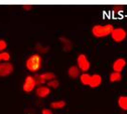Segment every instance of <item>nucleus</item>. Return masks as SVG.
I'll return each instance as SVG.
<instances>
[{
	"mask_svg": "<svg viewBox=\"0 0 127 114\" xmlns=\"http://www.w3.org/2000/svg\"><path fill=\"white\" fill-rule=\"evenodd\" d=\"M41 113L42 114H53V112H52V110H48V109H44V110H42Z\"/></svg>",
	"mask_w": 127,
	"mask_h": 114,
	"instance_id": "412c9836",
	"label": "nucleus"
},
{
	"mask_svg": "<svg viewBox=\"0 0 127 114\" xmlns=\"http://www.w3.org/2000/svg\"><path fill=\"white\" fill-rule=\"evenodd\" d=\"M127 37V31L123 28H115L111 33V38L115 42H122Z\"/></svg>",
	"mask_w": 127,
	"mask_h": 114,
	"instance_id": "7ed1b4c3",
	"label": "nucleus"
},
{
	"mask_svg": "<svg viewBox=\"0 0 127 114\" xmlns=\"http://www.w3.org/2000/svg\"><path fill=\"white\" fill-rule=\"evenodd\" d=\"M123 9V6H121V5H116L113 7V11L114 12H120Z\"/></svg>",
	"mask_w": 127,
	"mask_h": 114,
	"instance_id": "6ab92c4d",
	"label": "nucleus"
},
{
	"mask_svg": "<svg viewBox=\"0 0 127 114\" xmlns=\"http://www.w3.org/2000/svg\"><path fill=\"white\" fill-rule=\"evenodd\" d=\"M123 79V75L122 73H118V72H113L109 75V81L111 83L120 82Z\"/></svg>",
	"mask_w": 127,
	"mask_h": 114,
	"instance_id": "f8f14e48",
	"label": "nucleus"
},
{
	"mask_svg": "<svg viewBox=\"0 0 127 114\" xmlns=\"http://www.w3.org/2000/svg\"><path fill=\"white\" fill-rule=\"evenodd\" d=\"M91 75L88 73H83L80 76V81L83 85L85 86H89L90 85V82H91Z\"/></svg>",
	"mask_w": 127,
	"mask_h": 114,
	"instance_id": "4468645a",
	"label": "nucleus"
},
{
	"mask_svg": "<svg viewBox=\"0 0 127 114\" xmlns=\"http://www.w3.org/2000/svg\"><path fill=\"white\" fill-rule=\"evenodd\" d=\"M7 47V42L4 40H0V51H3Z\"/></svg>",
	"mask_w": 127,
	"mask_h": 114,
	"instance_id": "aec40b11",
	"label": "nucleus"
},
{
	"mask_svg": "<svg viewBox=\"0 0 127 114\" xmlns=\"http://www.w3.org/2000/svg\"><path fill=\"white\" fill-rule=\"evenodd\" d=\"M118 106L121 110L127 111V95H121L118 98Z\"/></svg>",
	"mask_w": 127,
	"mask_h": 114,
	"instance_id": "9b49d317",
	"label": "nucleus"
},
{
	"mask_svg": "<svg viewBox=\"0 0 127 114\" xmlns=\"http://www.w3.org/2000/svg\"><path fill=\"white\" fill-rule=\"evenodd\" d=\"M113 25L106 24V25H95L91 28L92 35L96 38H104L109 35H111L112 31L114 30Z\"/></svg>",
	"mask_w": 127,
	"mask_h": 114,
	"instance_id": "f257e3e1",
	"label": "nucleus"
},
{
	"mask_svg": "<svg viewBox=\"0 0 127 114\" xmlns=\"http://www.w3.org/2000/svg\"><path fill=\"white\" fill-rule=\"evenodd\" d=\"M66 106V102L63 100H59V101H55L52 102L50 104V107L52 109L55 110H60V109H63L64 107Z\"/></svg>",
	"mask_w": 127,
	"mask_h": 114,
	"instance_id": "2eb2a0df",
	"label": "nucleus"
},
{
	"mask_svg": "<svg viewBox=\"0 0 127 114\" xmlns=\"http://www.w3.org/2000/svg\"><path fill=\"white\" fill-rule=\"evenodd\" d=\"M50 92H51L50 88L46 86H41L36 90V94L39 97H41V98H44L46 96H48L50 94Z\"/></svg>",
	"mask_w": 127,
	"mask_h": 114,
	"instance_id": "1a4fd4ad",
	"label": "nucleus"
},
{
	"mask_svg": "<svg viewBox=\"0 0 127 114\" xmlns=\"http://www.w3.org/2000/svg\"><path fill=\"white\" fill-rule=\"evenodd\" d=\"M41 62H42V59L39 54H34V55L30 56L27 60V68L28 71L30 72H38L41 67Z\"/></svg>",
	"mask_w": 127,
	"mask_h": 114,
	"instance_id": "f03ea898",
	"label": "nucleus"
},
{
	"mask_svg": "<svg viewBox=\"0 0 127 114\" xmlns=\"http://www.w3.org/2000/svg\"><path fill=\"white\" fill-rule=\"evenodd\" d=\"M102 76H101L99 74H94L92 75L91 77V82H90V85L89 86L92 88V89H95V88H98L102 84Z\"/></svg>",
	"mask_w": 127,
	"mask_h": 114,
	"instance_id": "6e6552de",
	"label": "nucleus"
},
{
	"mask_svg": "<svg viewBox=\"0 0 127 114\" xmlns=\"http://www.w3.org/2000/svg\"><path fill=\"white\" fill-rule=\"evenodd\" d=\"M13 72V65L9 62L0 64V76H7Z\"/></svg>",
	"mask_w": 127,
	"mask_h": 114,
	"instance_id": "0eeeda50",
	"label": "nucleus"
},
{
	"mask_svg": "<svg viewBox=\"0 0 127 114\" xmlns=\"http://www.w3.org/2000/svg\"><path fill=\"white\" fill-rule=\"evenodd\" d=\"M47 85L49 88H53V89H57L58 87L59 86V82L57 80V79H53V80H51L49 82L47 83Z\"/></svg>",
	"mask_w": 127,
	"mask_h": 114,
	"instance_id": "f3484780",
	"label": "nucleus"
},
{
	"mask_svg": "<svg viewBox=\"0 0 127 114\" xmlns=\"http://www.w3.org/2000/svg\"><path fill=\"white\" fill-rule=\"evenodd\" d=\"M77 66L78 68L80 69V71L84 72V73H87L90 68H91V62L89 59L87 58V56L85 54H80L77 57Z\"/></svg>",
	"mask_w": 127,
	"mask_h": 114,
	"instance_id": "20e7f679",
	"label": "nucleus"
},
{
	"mask_svg": "<svg viewBox=\"0 0 127 114\" xmlns=\"http://www.w3.org/2000/svg\"><path fill=\"white\" fill-rule=\"evenodd\" d=\"M68 75L69 76L73 79H75L77 77H80V69L78 68V66L73 65L71 66L68 70Z\"/></svg>",
	"mask_w": 127,
	"mask_h": 114,
	"instance_id": "9d476101",
	"label": "nucleus"
},
{
	"mask_svg": "<svg viewBox=\"0 0 127 114\" xmlns=\"http://www.w3.org/2000/svg\"><path fill=\"white\" fill-rule=\"evenodd\" d=\"M24 9L28 10V9H32V6H31V5H25V6H24Z\"/></svg>",
	"mask_w": 127,
	"mask_h": 114,
	"instance_id": "4be33fe9",
	"label": "nucleus"
},
{
	"mask_svg": "<svg viewBox=\"0 0 127 114\" xmlns=\"http://www.w3.org/2000/svg\"><path fill=\"white\" fill-rule=\"evenodd\" d=\"M125 66H126V59L124 58H118L114 60L113 64H112L113 72L122 73L123 69L125 68Z\"/></svg>",
	"mask_w": 127,
	"mask_h": 114,
	"instance_id": "39448f33",
	"label": "nucleus"
},
{
	"mask_svg": "<svg viewBox=\"0 0 127 114\" xmlns=\"http://www.w3.org/2000/svg\"><path fill=\"white\" fill-rule=\"evenodd\" d=\"M36 85H37V82H36V80H35V78H34V76H27L26 80H25L23 89L25 91L30 92V91H32L34 90V88L36 87Z\"/></svg>",
	"mask_w": 127,
	"mask_h": 114,
	"instance_id": "423d86ee",
	"label": "nucleus"
},
{
	"mask_svg": "<svg viewBox=\"0 0 127 114\" xmlns=\"http://www.w3.org/2000/svg\"><path fill=\"white\" fill-rule=\"evenodd\" d=\"M10 56L8 52H3V53H0V60H9Z\"/></svg>",
	"mask_w": 127,
	"mask_h": 114,
	"instance_id": "a211bd4d",
	"label": "nucleus"
},
{
	"mask_svg": "<svg viewBox=\"0 0 127 114\" xmlns=\"http://www.w3.org/2000/svg\"><path fill=\"white\" fill-rule=\"evenodd\" d=\"M60 41L63 43L64 50H66V51L71 50V48H72V43H71V41H69L68 39H66V38H64V37H61V38H60Z\"/></svg>",
	"mask_w": 127,
	"mask_h": 114,
	"instance_id": "dca6fc26",
	"label": "nucleus"
},
{
	"mask_svg": "<svg viewBox=\"0 0 127 114\" xmlns=\"http://www.w3.org/2000/svg\"><path fill=\"white\" fill-rule=\"evenodd\" d=\"M40 76H41V78L42 79L43 82H46V81L49 82V81L56 78V75L54 73H51V72H47V73H43L40 75Z\"/></svg>",
	"mask_w": 127,
	"mask_h": 114,
	"instance_id": "ddd939ff",
	"label": "nucleus"
}]
</instances>
